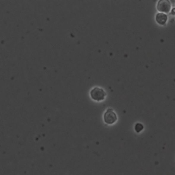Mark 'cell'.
Returning <instances> with one entry per match:
<instances>
[{"label":"cell","instance_id":"cell-5","mask_svg":"<svg viewBox=\"0 0 175 175\" xmlns=\"http://www.w3.org/2000/svg\"><path fill=\"white\" fill-rule=\"evenodd\" d=\"M143 129H144V126L140 123H137L135 125V131L136 133H140Z\"/></svg>","mask_w":175,"mask_h":175},{"label":"cell","instance_id":"cell-3","mask_svg":"<svg viewBox=\"0 0 175 175\" xmlns=\"http://www.w3.org/2000/svg\"><path fill=\"white\" fill-rule=\"evenodd\" d=\"M157 8L161 13H168L171 9V4L168 0H160L158 1Z\"/></svg>","mask_w":175,"mask_h":175},{"label":"cell","instance_id":"cell-2","mask_svg":"<svg viewBox=\"0 0 175 175\" xmlns=\"http://www.w3.org/2000/svg\"><path fill=\"white\" fill-rule=\"evenodd\" d=\"M104 122H105L107 124L111 125L114 124L117 120V116L116 114L113 112L112 109H109L107 110L106 112L105 113L103 116Z\"/></svg>","mask_w":175,"mask_h":175},{"label":"cell","instance_id":"cell-6","mask_svg":"<svg viewBox=\"0 0 175 175\" xmlns=\"http://www.w3.org/2000/svg\"><path fill=\"white\" fill-rule=\"evenodd\" d=\"M171 14L172 15H175V8H172V10H171Z\"/></svg>","mask_w":175,"mask_h":175},{"label":"cell","instance_id":"cell-1","mask_svg":"<svg viewBox=\"0 0 175 175\" xmlns=\"http://www.w3.org/2000/svg\"><path fill=\"white\" fill-rule=\"evenodd\" d=\"M91 98L95 101H102L105 99L106 93L103 89L99 87H94L90 91Z\"/></svg>","mask_w":175,"mask_h":175},{"label":"cell","instance_id":"cell-4","mask_svg":"<svg viewBox=\"0 0 175 175\" xmlns=\"http://www.w3.org/2000/svg\"><path fill=\"white\" fill-rule=\"evenodd\" d=\"M155 20L158 24L161 25V26H164L167 22L168 16L164 14V13H157V14L156 15Z\"/></svg>","mask_w":175,"mask_h":175}]
</instances>
